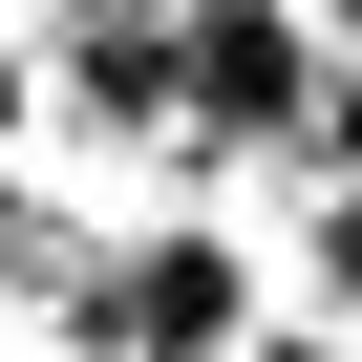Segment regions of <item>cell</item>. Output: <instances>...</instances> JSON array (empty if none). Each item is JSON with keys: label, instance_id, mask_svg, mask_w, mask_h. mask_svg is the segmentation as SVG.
Here are the masks:
<instances>
[{"label": "cell", "instance_id": "1", "mask_svg": "<svg viewBox=\"0 0 362 362\" xmlns=\"http://www.w3.org/2000/svg\"><path fill=\"white\" fill-rule=\"evenodd\" d=\"M0 128H22V64H0Z\"/></svg>", "mask_w": 362, "mask_h": 362}, {"label": "cell", "instance_id": "2", "mask_svg": "<svg viewBox=\"0 0 362 362\" xmlns=\"http://www.w3.org/2000/svg\"><path fill=\"white\" fill-rule=\"evenodd\" d=\"M0 256H22V214H0Z\"/></svg>", "mask_w": 362, "mask_h": 362}]
</instances>
